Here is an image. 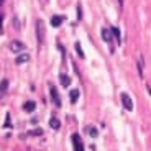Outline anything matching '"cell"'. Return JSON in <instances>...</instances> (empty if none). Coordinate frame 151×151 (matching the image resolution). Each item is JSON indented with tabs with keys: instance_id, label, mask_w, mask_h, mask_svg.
Masks as SVG:
<instances>
[{
	"instance_id": "3",
	"label": "cell",
	"mask_w": 151,
	"mask_h": 151,
	"mask_svg": "<svg viewBox=\"0 0 151 151\" xmlns=\"http://www.w3.org/2000/svg\"><path fill=\"white\" fill-rule=\"evenodd\" d=\"M25 49H27V46L23 45L22 41H17V40H13V41H10V51H12V53L20 54V53H23Z\"/></svg>"
},
{
	"instance_id": "20",
	"label": "cell",
	"mask_w": 151,
	"mask_h": 151,
	"mask_svg": "<svg viewBox=\"0 0 151 151\" xmlns=\"http://www.w3.org/2000/svg\"><path fill=\"white\" fill-rule=\"evenodd\" d=\"M0 25H2V13H0Z\"/></svg>"
},
{
	"instance_id": "12",
	"label": "cell",
	"mask_w": 151,
	"mask_h": 151,
	"mask_svg": "<svg viewBox=\"0 0 151 151\" xmlns=\"http://www.w3.org/2000/svg\"><path fill=\"white\" fill-rule=\"evenodd\" d=\"M79 95H81L79 89H72L71 94H69V97H71V102H72V104H76V102H77V99H79Z\"/></svg>"
},
{
	"instance_id": "2",
	"label": "cell",
	"mask_w": 151,
	"mask_h": 151,
	"mask_svg": "<svg viewBox=\"0 0 151 151\" xmlns=\"http://www.w3.org/2000/svg\"><path fill=\"white\" fill-rule=\"evenodd\" d=\"M120 99H122V105H123V109L128 110V112H132V110H133V100H132V97H130L127 92H123V94L120 95Z\"/></svg>"
},
{
	"instance_id": "5",
	"label": "cell",
	"mask_w": 151,
	"mask_h": 151,
	"mask_svg": "<svg viewBox=\"0 0 151 151\" xmlns=\"http://www.w3.org/2000/svg\"><path fill=\"white\" fill-rule=\"evenodd\" d=\"M49 94L53 97V102L56 107H61V99H59V94H58V89L54 86H49Z\"/></svg>"
},
{
	"instance_id": "7",
	"label": "cell",
	"mask_w": 151,
	"mask_h": 151,
	"mask_svg": "<svg viewBox=\"0 0 151 151\" xmlns=\"http://www.w3.org/2000/svg\"><path fill=\"white\" fill-rule=\"evenodd\" d=\"M66 20V17L64 15H54L53 18H51V27H54V28H58L61 25V23Z\"/></svg>"
},
{
	"instance_id": "21",
	"label": "cell",
	"mask_w": 151,
	"mask_h": 151,
	"mask_svg": "<svg viewBox=\"0 0 151 151\" xmlns=\"http://www.w3.org/2000/svg\"><path fill=\"white\" fill-rule=\"evenodd\" d=\"M2 2H4V0H0V4H2Z\"/></svg>"
},
{
	"instance_id": "18",
	"label": "cell",
	"mask_w": 151,
	"mask_h": 151,
	"mask_svg": "<svg viewBox=\"0 0 151 151\" xmlns=\"http://www.w3.org/2000/svg\"><path fill=\"white\" fill-rule=\"evenodd\" d=\"M77 15H79V20L82 18V7L81 5H77Z\"/></svg>"
},
{
	"instance_id": "1",
	"label": "cell",
	"mask_w": 151,
	"mask_h": 151,
	"mask_svg": "<svg viewBox=\"0 0 151 151\" xmlns=\"http://www.w3.org/2000/svg\"><path fill=\"white\" fill-rule=\"evenodd\" d=\"M36 36L40 43H45V36H46V27L43 20H38L36 22Z\"/></svg>"
},
{
	"instance_id": "16",
	"label": "cell",
	"mask_w": 151,
	"mask_h": 151,
	"mask_svg": "<svg viewBox=\"0 0 151 151\" xmlns=\"http://www.w3.org/2000/svg\"><path fill=\"white\" fill-rule=\"evenodd\" d=\"M87 133H89L92 138H97V136H99V132H97L95 127H87Z\"/></svg>"
},
{
	"instance_id": "15",
	"label": "cell",
	"mask_w": 151,
	"mask_h": 151,
	"mask_svg": "<svg viewBox=\"0 0 151 151\" xmlns=\"http://www.w3.org/2000/svg\"><path fill=\"white\" fill-rule=\"evenodd\" d=\"M112 30V35L115 36V40H117L118 43H122V38H120V30H118L117 27H113V28H110Z\"/></svg>"
},
{
	"instance_id": "10",
	"label": "cell",
	"mask_w": 151,
	"mask_h": 151,
	"mask_svg": "<svg viewBox=\"0 0 151 151\" xmlns=\"http://www.w3.org/2000/svg\"><path fill=\"white\" fill-rule=\"evenodd\" d=\"M59 81H61V84H63V87H69V86H71V77H69L68 74H61L59 76Z\"/></svg>"
},
{
	"instance_id": "19",
	"label": "cell",
	"mask_w": 151,
	"mask_h": 151,
	"mask_svg": "<svg viewBox=\"0 0 151 151\" xmlns=\"http://www.w3.org/2000/svg\"><path fill=\"white\" fill-rule=\"evenodd\" d=\"M13 23H15V28H17V30H20V23H18V18H17V17L13 18Z\"/></svg>"
},
{
	"instance_id": "6",
	"label": "cell",
	"mask_w": 151,
	"mask_h": 151,
	"mask_svg": "<svg viewBox=\"0 0 151 151\" xmlns=\"http://www.w3.org/2000/svg\"><path fill=\"white\" fill-rule=\"evenodd\" d=\"M100 35H102V40L105 43H112V40H113L112 30H109V28H102V30H100Z\"/></svg>"
},
{
	"instance_id": "9",
	"label": "cell",
	"mask_w": 151,
	"mask_h": 151,
	"mask_svg": "<svg viewBox=\"0 0 151 151\" xmlns=\"http://www.w3.org/2000/svg\"><path fill=\"white\" fill-rule=\"evenodd\" d=\"M28 61H30V54L22 53L18 58H17V64H25V63H28Z\"/></svg>"
},
{
	"instance_id": "4",
	"label": "cell",
	"mask_w": 151,
	"mask_h": 151,
	"mask_svg": "<svg viewBox=\"0 0 151 151\" xmlns=\"http://www.w3.org/2000/svg\"><path fill=\"white\" fill-rule=\"evenodd\" d=\"M72 146H74V151H86V150H84L82 138H81L77 133H74V135H72Z\"/></svg>"
},
{
	"instance_id": "13",
	"label": "cell",
	"mask_w": 151,
	"mask_h": 151,
	"mask_svg": "<svg viewBox=\"0 0 151 151\" xmlns=\"http://www.w3.org/2000/svg\"><path fill=\"white\" fill-rule=\"evenodd\" d=\"M7 89H8V81L4 79V81H2V84H0V95H5Z\"/></svg>"
},
{
	"instance_id": "14",
	"label": "cell",
	"mask_w": 151,
	"mask_h": 151,
	"mask_svg": "<svg viewBox=\"0 0 151 151\" xmlns=\"http://www.w3.org/2000/svg\"><path fill=\"white\" fill-rule=\"evenodd\" d=\"M74 48H76V51H77V54H79L81 59H84V58H86V54H84V51H82V48H81V43L79 41H76Z\"/></svg>"
},
{
	"instance_id": "11",
	"label": "cell",
	"mask_w": 151,
	"mask_h": 151,
	"mask_svg": "<svg viewBox=\"0 0 151 151\" xmlns=\"http://www.w3.org/2000/svg\"><path fill=\"white\" fill-rule=\"evenodd\" d=\"M49 127H51L53 130H59L61 128V122L58 120L56 117H51L49 118Z\"/></svg>"
},
{
	"instance_id": "17",
	"label": "cell",
	"mask_w": 151,
	"mask_h": 151,
	"mask_svg": "<svg viewBox=\"0 0 151 151\" xmlns=\"http://www.w3.org/2000/svg\"><path fill=\"white\" fill-rule=\"evenodd\" d=\"M8 123H10V113H7V117H5V128H8Z\"/></svg>"
},
{
	"instance_id": "8",
	"label": "cell",
	"mask_w": 151,
	"mask_h": 151,
	"mask_svg": "<svg viewBox=\"0 0 151 151\" xmlns=\"http://www.w3.org/2000/svg\"><path fill=\"white\" fill-rule=\"evenodd\" d=\"M35 109H36V102H33V100H28V102L23 104V110L28 112V113H31Z\"/></svg>"
}]
</instances>
